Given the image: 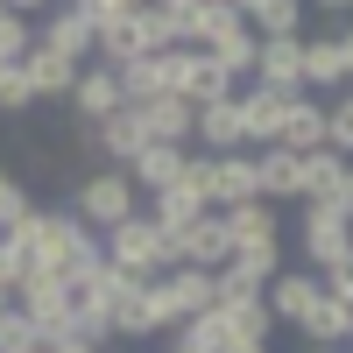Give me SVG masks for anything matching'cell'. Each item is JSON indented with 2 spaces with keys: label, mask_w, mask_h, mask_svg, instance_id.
Masks as SVG:
<instances>
[{
  "label": "cell",
  "mask_w": 353,
  "mask_h": 353,
  "mask_svg": "<svg viewBox=\"0 0 353 353\" xmlns=\"http://www.w3.org/2000/svg\"><path fill=\"white\" fill-rule=\"evenodd\" d=\"M106 261L128 269V276H141V283H156V276L176 269V233H163L149 212H134V219H121L106 233Z\"/></svg>",
  "instance_id": "6da1fadb"
},
{
  "label": "cell",
  "mask_w": 353,
  "mask_h": 353,
  "mask_svg": "<svg viewBox=\"0 0 353 353\" xmlns=\"http://www.w3.org/2000/svg\"><path fill=\"white\" fill-rule=\"evenodd\" d=\"M71 212L85 219V226H99V233H113L121 219H134L141 212V191H134V176L128 170H92V176H78V198H71Z\"/></svg>",
  "instance_id": "7a4b0ae2"
},
{
  "label": "cell",
  "mask_w": 353,
  "mask_h": 353,
  "mask_svg": "<svg viewBox=\"0 0 353 353\" xmlns=\"http://www.w3.org/2000/svg\"><path fill=\"white\" fill-rule=\"evenodd\" d=\"M297 248H304L311 269L325 276L332 261H346V254H353V219L339 212L332 198H304V212H297Z\"/></svg>",
  "instance_id": "3957f363"
},
{
  "label": "cell",
  "mask_w": 353,
  "mask_h": 353,
  "mask_svg": "<svg viewBox=\"0 0 353 353\" xmlns=\"http://www.w3.org/2000/svg\"><path fill=\"white\" fill-rule=\"evenodd\" d=\"M14 304L36 318V332H43V339H64V332H71V276H64V269H36V261H28V276H21V290H14Z\"/></svg>",
  "instance_id": "277c9868"
},
{
  "label": "cell",
  "mask_w": 353,
  "mask_h": 353,
  "mask_svg": "<svg viewBox=\"0 0 353 353\" xmlns=\"http://www.w3.org/2000/svg\"><path fill=\"white\" fill-rule=\"evenodd\" d=\"M156 304H163V325H191V318H205L219 304V276L212 269H191V261H176L170 276H156Z\"/></svg>",
  "instance_id": "5b68a950"
},
{
  "label": "cell",
  "mask_w": 353,
  "mask_h": 353,
  "mask_svg": "<svg viewBox=\"0 0 353 353\" xmlns=\"http://www.w3.org/2000/svg\"><path fill=\"white\" fill-rule=\"evenodd\" d=\"M163 78H170V92H176V99H191V106L226 99V92H233V78H226L205 50H163Z\"/></svg>",
  "instance_id": "8992f818"
},
{
  "label": "cell",
  "mask_w": 353,
  "mask_h": 353,
  "mask_svg": "<svg viewBox=\"0 0 353 353\" xmlns=\"http://www.w3.org/2000/svg\"><path fill=\"white\" fill-rule=\"evenodd\" d=\"M36 43H50V50L78 57V64H92V57H99V21L85 14V0H57V8H50V21L36 28Z\"/></svg>",
  "instance_id": "52a82bcc"
},
{
  "label": "cell",
  "mask_w": 353,
  "mask_h": 353,
  "mask_svg": "<svg viewBox=\"0 0 353 353\" xmlns=\"http://www.w3.org/2000/svg\"><path fill=\"white\" fill-rule=\"evenodd\" d=\"M248 78L269 85V92H283V99H297L304 92V36H261Z\"/></svg>",
  "instance_id": "ba28073f"
},
{
  "label": "cell",
  "mask_w": 353,
  "mask_h": 353,
  "mask_svg": "<svg viewBox=\"0 0 353 353\" xmlns=\"http://www.w3.org/2000/svg\"><path fill=\"white\" fill-rule=\"evenodd\" d=\"M85 141H92L113 170H128L141 149H149V121H141V106H121V113H106L99 128H85Z\"/></svg>",
  "instance_id": "9c48e42d"
},
{
  "label": "cell",
  "mask_w": 353,
  "mask_h": 353,
  "mask_svg": "<svg viewBox=\"0 0 353 353\" xmlns=\"http://www.w3.org/2000/svg\"><path fill=\"white\" fill-rule=\"evenodd\" d=\"M261 297H269L276 325H304V318H311V304L325 297V276H318V269H283L269 290H261Z\"/></svg>",
  "instance_id": "30bf717a"
},
{
  "label": "cell",
  "mask_w": 353,
  "mask_h": 353,
  "mask_svg": "<svg viewBox=\"0 0 353 353\" xmlns=\"http://www.w3.org/2000/svg\"><path fill=\"white\" fill-rule=\"evenodd\" d=\"M248 198H261V184H254V149L212 156V184H205V205H212V212H226V205H248Z\"/></svg>",
  "instance_id": "8fae6325"
},
{
  "label": "cell",
  "mask_w": 353,
  "mask_h": 353,
  "mask_svg": "<svg viewBox=\"0 0 353 353\" xmlns=\"http://www.w3.org/2000/svg\"><path fill=\"white\" fill-rule=\"evenodd\" d=\"M198 141H205V156H233V149H248L241 92H226V99H205V106H198Z\"/></svg>",
  "instance_id": "7c38bea8"
},
{
  "label": "cell",
  "mask_w": 353,
  "mask_h": 353,
  "mask_svg": "<svg viewBox=\"0 0 353 353\" xmlns=\"http://www.w3.org/2000/svg\"><path fill=\"white\" fill-rule=\"evenodd\" d=\"M78 57H64V50H50V43H36V50H28L21 57V78L28 85H36V99H71L78 92Z\"/></svg>",
  "instance_id": "4fadbf2b"
},
{
  "label": "cell",
  "mask_w": 353,
  "mask_h": 353,
  "mask_svg": "<svg viewBox=\"0 0 353 353\" xmlns=\"http://www.w3.org/2000/svg\"><path fill=\"white\" fill-rule=\"evenodd\" d=\"M276 149H290V156L325 149V99H318V92H297V99L283 106V134H276Z\"/></svg>",
  "instance_id": "5bb4252c"
},
{
  "label": "cell",
  "mask_w": 353,
  "mask_h": 353,
  "mask_svg": "<svg viewBox=\"0 0 353 353\" xmlns=\"http://www.w3.org/2000/svg\"><path fill=\"white\" fill-rule=\"evenodd\" d=\"M71 106H78V121H85V128H99L106 113H121L128 99H121V78H113V64H99V57H92V64L78 71V92H71Z\"/></svg>",
  "instance_id": "9a60e30c"
},
{
  "label": "cell",
  "mask_w": 353,
  "mask_h": 353,
  "mask_svg": "<svg viewBox=\"0 0 353 353\" xmlns=\"http://www.w3.org/2000/svg\"><path fill=\"white\" fill-rule=\"evenodd\" d=\"M226 254H233V241H226V219L219 212H205V219H191L184 233H176V261H191V269H226Z\"/></svg>",
  "instance_id": "2e32d148"
},
{
  "label": "cell",
  "mask_w": 353,
  "mask_h": 353,
  "mask_svg": "<svg viewBox=\"0 0 353 353\" xmlns=\"http://www.w3.org/2000/svg\"><path fill=\"white\" fill-rule=\"evenodd\" d=\"M254 50H261V36L248 28V14H226V21L212 28V43H205V57H212L226 78H248V71H254Z\"/></svg>",
  "instance_id": "e0dca14e"
},
{
  "label": "cell",
  "mask_w": 353,
  "mask_h": 353,
  "mask_svg": "<svg viewBox=\"0 0 353 353\" xmlns=\"http://www.w3.org/2000/svg\"><path fill=\"white\" fill-rule=\"evenodd\" d=\"M226 241L233 248H276L283 241V219H276V205L269 198H248V205H226Z\"/></svg>",
  "instance_id": "ac0fdd59"
},
{
  "label": "cell",
  "mask_w": 353,
  "mask_h": 353,
  "mask_svg": "<svg viewBox=\"0 0 353 353\" xmlns=\"http://www.w3.org/2000/svg\"><path fill=\"white\" fill-rule=\"evenodd\" d=\"M346 57H339V36H311L304 43V92H318V99H339L346 92Z\"/></svg>",
  "instance_id": "d6986e66"
},
{
  "label": "cell",
  "mask_w": 353,
  "mask_h": 353,
  "mask_svg": "<svg viewBox=\"0 0 353 353\" xmlns=\"http://www.w3.org/2000/svg\"><path fill=\"white\" fill-rule=\"evenodd\" d=\"M163 325V304H156V283H134L121 304H113V339H156Z\"/></svg>",
  "instance_id": "ffe728a7"
},
{
  "label": "cell",
  "mask_w": 353,
  "mask_h": 353,
  "mask_svg": "<svg viewBox=\"0 0 353 353\" xmlns=\"http://www.w3.org/2000/svg\"><path fill=\"white\" fill-rule=\"evenodd\" d=\"M141 212H149L163 233H184L191 219H205V212H212V205H205V191L191 184V176H176V184H170V191H156L149 205H141Z\"/></svg>",
  "instance_id": "44dd1931"
},
{
  "label": "cell",
  "mask_w": 353,
  "mask_h": 353,
  "mask_svg": "<svg viewBox=\"0 0 353 353\" xmlns=\"http://www.w3.org/2000/svg\"><path fill=\"white\" fill-rule=\"evenodd\" d=\"M184 163H191V149H176V141H149L134 163H128V176H134V191H170L176 176H184Z\"/></svg>",
  "instance_id": "7402d4cb"
},
{
  "label": "cell",
  "mask_w": 353,
  "mask_h": 353,
  "mask_svg": "<svg viewBox=\"0 0 353 353\" xmlns=\"http://www.w3.org/2000/svg\"><path fill=\"white\" fill-rule=\"evenodd\" d=\"M141 121H149V141H176V149H191V141H198V106L176 99V92L149 99V106H141Z\"/></svg>",
  "instance_id": "603a6c76"
},
{
  "label": "cell",
  "mask_w": 353,
  "mask_h": 353,
  "mask_svg": "<svg viewBox=\"0 0 353 353\" xmlns=\"http://www.w3.org/2000/svg\"><path fill=\"white\" fill-rule=\"evenodd\" d=\"M283 92H269V85H248L241 92V121H248V149H276V134H283Z\"/></svg>",
  "instance_id": "cb8c5ba5"
},
{
  "label": "cell",
  "mask_w": 353,
  "mask_h": 353,
  "mask_svg": "<svg viewBox=\"0 0 353 353\" xmlns=\"http://www.w3.org/2000/svg\"><path fill=\"white\" fill-rule=\"evenodd\" d=\"M254 184L261 198H304V156H290V149H254Z\"/></svg>",
  "instance_id": "d4e9b609"
},
{
  "label": "cell",
  "mask_w": 353,
  "mask_h": 353,
  "mask_svg": "<svg viewBox=\"0 0 353 353\" xmlns=\"http://www.w3.org/2000/svg\"><path fill=\"white\" fill-rule=\"evenodd\" d=\"M297 332H304L311 346H353V297H332V290H325Z\"/></svg>",
  "instance_id": "484cf974"
},
{
  "label": "cell",
  "mask_w": 353,
  "mask_h": 353,
  "mask_svg": "<svg viewBox=\"0 0 353 353\" xmlns=\"http://www.w3.org/2000/svg\"><path fill=\"white\" fill-rule=\"evenodd\" d=\"M134 57H156V43H149V28H141V8L99 28V64H134Z\"/></svg>",
  "instance_id": "4316f807"
},
{
  "label": "cell",
  "mask_w": 353,
  "mask_h": 353,
  "mask_svg": "<svg viewBox=\"0 0 353 353\" xmlns=\"http://www.w3.org/2000/svg\"><path fill=\"white\" fill-rule=\"evenodd\" d=\"M241 14L254 36H304V0H241Z\"/></svg>",
  "instance_id": "83f0119b"
},
{
  "label": "cell",
  "mask_w": 353,
  "mask_h": 353,
  "mask_svg": "<svg viewBox=\"0 0 353 353\" xmlns=\"http://www.w3.org/2000/svg\"><path fill=\"white\" fill-rule=\"evenodd\" d=\"M113 78H121V99L128 106H149L170 92V78H163V50L156 57H134V64H113Z\"/></svg>",
  "instance_id": "f1b7e54d"
},
{
  "label": "cell",
  "mask_w": 353,
  "mask_h": 353,
  "mask_svg": "<svg viewBox=\"0 0 353 353\" xmlns=\"http://www.w3.org/2000/svg\"><path fill=\"white\" fill-rule=\"evenodd\" d=\"M226 276H241V283H261V290H269V283L283 276V241H276V248H233V254H226Z\"/></svg>",
  "instance_id": "f546056e"
},
{
  "label": "cell",
  "mask_w": 353,
  "mask_h": 353,
  "mask_svg": "<svg viewBox=\"0 0 353 353\" xmlns=\"http://www.w3.org/2000/svg\"><path fill=\"white\" fill-rule=\"evenodd\" d=\"M339 176H346V156L339 149H311L304 156V198H332Z\"/></svg>",
  "instance_id": "4dcf8cb0"
},
{
  "label": "cell",
  "mask_w": 353,
  "mask_h": 353,
  "mask_svg": "<svg viewBox=\"0 0 353 353\" xmlns=\"http://www.w3.org/2000/svg\"><path fill=\"white\" fill-rule=\"evenodd\" d=\"M43 332H36V318H28L21 304H0V353H36Z\"/></svg>",
  "instance_id": "1f68e13d"
},
{
  "label": "cell",
  "mask_w": 353,
  "mask_h": 353,
  "mask_svg": "<svg viewBox=\"0 0 353 353\" xmlns=\"http://www.w3.org/2000/svg\"><path fill=\"white\" fill-rule=\"evenodd\" d=\"M325 149H339L353 163V85H346L339 99H325Z\"/></svg>",
  "instance_id": "d6a6232c"
},
{
  "label": "cell",
  "mask_w": 353,
  "mask_h": 353,
  "mask_svg": "<svg viewBox=\"0 0 353 353\" xmlns=\"http://www.w3.org/2000/svg\"><path fill=\"white\" fill-rule=\"evenodd\" d=\"M28 50H36V21H28V14H8V21H0V64H21Z\"/></svg>",
  "instance_id": "836d02e7"
},
{
  "label": "cell",
  "mask_w": 353,
  "mask_h": 353,
  "mask_svg": "<svg viewBox=\"0 0 353 353\" xmlns=\"http://www.w3.org/2000/svg\"><path fill=\"white\" fill-rule=\"evenodd\" d=\"M21 212H28V191H21V176H14L8 163H0V233H8Z\"/></svg>",
  "instance_id": "e575fe53"
},
{
  "label": "cell",
  "mask_w": 353,
  "mask_h": 353,
  "mask_svg": "<svg viewBox=\"0 0 353 353\" xmlns=\"http://www.w3.org/2000/svg\"><path fill=\"white\" fill-rule=\"evenodd\" d=\"M36 106V85L21 78V64H8V78H0V113H28Z\"/></svg>",
  "instance_id": "d590c367"
},
{
  "label": "cell",
  "mask_w": 353,
  "mask_h": 353,
  "mask_svg": "<svg viewBox=\"0 0 353 353\" xmlns=\"http://www.w3.org/2000/svg\"><path fill=\"white\" fill-rule=\"evenodd\" d=\"M21 276H28V254L8 241V233H0V297H14V290H21Z\"/></svg>",
  "instance_id": "8d00e7d4"
},
{
  "label": "cell",
  "mask_w": 353,
  "mask_h": 353,
  "mask_svg": "<svg viewBox=\"0 0 353 353\" xmlns=\"http://www.w3.org/2000/svg\"><path fill=\"white\" fill-rule=\"evenodd\" d=\"M134 8H149V0H85V14H92L99 28H106V21H121V14H134Z\"/></svg>",
  "instance_id": "74e56055"
},
{
  "label": "cell",
  "mask_w": 353,
  "mask_h": 353,
  "mask_svg": "<svg viewBox=\"0 0 353 353\" xmlns=\"http://www.w3.org/2000/svg\"><path fill=\"white\" fill-rule=\"evenodd\" d=\"M43 353H106V346H92V339H78V332H64V339H43Z\"/></svg>",
  "instance_id": "f35d334b"
},
{
  "label": "cell",
  "mask_w": 353,
  "mask_h": 353,
  "mask_svg": "<svg viewBox=\"0 0 353 353\" xmlns=\"http://www.w3.org/2000/svg\"><path fill=\"white\" fill-rule=\"evenodd\" d=\"M332 205H339V212L353 219V163H346V176H339V191H332Z\"/></svg>",
  "instance_id": "ab89813d"
},
{
  "label": "cell",
  "mask_w": 353,
  "mask_h": 353,
  "mask_svg": "<svg viewBox=\"0 0 353 353\" xmlns=\"http://www.w3.org/2000/svg\"><path fill=\"white\" fill-rule=\"evenodd\" d=\"M332 36H339V57H346V78H353V21H332Z\"/></svg>",
  "instance_id": "60d3db41"
},
{
  "label": "cell",
  "mask_w": 353,
  "mask_h": 353,
  "mask_svg": "<svg viewBox=\"0 0 353 353\" xmlns=\"http://www.w3.org/2000/svg\"><path fill=\"white\" fill-rule=\"evenodd\" d=\"M304 8H318V14H332V21H339V14H353V0H304Z\"/></svg>",
  "instance_id": "b9f144b4"
},
{
  "label": "cell",
  "mask_w": 353,
  "mask_h": 353,
  "mask_svg": "<svg viewBox=\"0 0 353 353\" xmlns=\"http://www.w3.org/2000/svg\"><path fill=\"white\" fill-rule=\"evenodd\" d=\"M219 353H269V339H226Z\"/></svg>",
  "instance_id": "7bdbcfd3"
},
{
  "label": "cell",
  "mask_w": 353,
  "mask_h": 353,
  "mask_svg": "<svg viewBox=\"0 0 353 353\" xmlns=\"http://www.w3.org/2000/svg\"><path fill=\"white\" fill-rule=\"evenodd\" d=\"M8 8H14V14H50L57 0H8Z\"/></svg>",
  "instance_id": "ee69618b"
},
{
  "label": "cell",
  "mask_w": 353,
  "mask_h": 353,
  "mask_svg": "<svg viewBox=\"0 0 353 353\" xmlns=\"http://www.w3.org/2000/svg\"><path fill=\"white\" fill-rule=\"evenodd\" d=\"M149 8H184V0H149Z\"/></svg>",
  "instance_id": "f6af8a7d"
},
{
  "label": "cell",
  "mask_w": 353,
  "mask_h": 353,
  "mask_svg": "<svg viewBox=\"0 0 353 353\" xmlns=\"http://www.w3.org/2000/svg\"><path fill=\"white\" fill-rule=\"evenodd\" d=\"M311 353H346V346H311Z\"/></svg>",
  "instance_id": "bcb514c9"
},
{
  "label": "cell",
  "mask_w": 353,
  "mask_h": 353,
  "mask_svg": "<svg viewBox=\"0 0 353 353\" xmlns=\"http://www.w3.org/2000/svg\"><path fill=\"white\" fill-rule=\"evenodd\" d=\"M8 14H14V8H8V0H0V21H8Z\"/></svg>",
  "instance_id": "7dc6e473"
},
{
  "label": "cell",
  "mask_w": 353,
  "mask_h": 353,
  "mask_svg": "<svg viewBox=\"0 0 353 353\" xmlns=\"http://www.w3.org/2000/svg\"><path fill=\"white\" fill-rule=\"evenodd\" d=\"M0 78H8V64H0Z\"/></svg>",
  "instance_id": "c3c4849f"
},
{
  "label": "cell",
  "mask_w": 353,
  "mask_h": 353,
  "mask_svg": "<svg viewBox=\"0 0 353 353\" xmlns=\"http://www.w3.org/2000/svg\"><path fill=\"white\" fill-rule=\"evenodd\" d=\"M0 304H14V297H0Z\"/></svg>",
  "instance_id": "681fc988"
},
{
  "label": "cell",
  "mask_w": 353,
  "mask_h": 353,
  "mask_svg": "<svg viewBox=\"0 0 353 353\" xmlns=\"http://www.w3.org/2000/svg\"><path fill=\"white\" fill-rule=\"evenodd\" d=\"M170 353H184V346H170Z\"/></svg>",
  "instance_id": "f907efd6"
},
{
  "label": "cell",
  "mask_w": 353,
  "mask_h": 353,
  "mask_svg": "<svg viewBox=\"0 0 353 353\" xmlns=\"http://www.w3.org/2000/svg\"><path fill=\"white\" fill-rule=\"evenodd\" d=\"M36 353H43V346H36Z\"/></svg>",
  "instance_id": "816d5d0a"
},
{
  "label": "cell",
  "mask_w": 353,
  "mask_h": 353,
  "mask_svg": "<svg viewBox=\"0 0 353 353\" xmlns=\"http://www.w3.org/2000/svg\"><path fill=\"white\" fill-rule=\"evenodd\" d=\"M346 353H353V346H346Z\"/></svg>",
  "instance_id": "f5cc1de1"
}]
</instances>
